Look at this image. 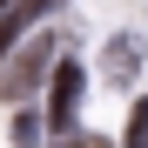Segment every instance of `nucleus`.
<instances>
[{
  "instance_id": "f257e3e1",
  "label": "nucleus",
  "mask_w": 148,
  "mask_h": 148,
  "mask_svg": "<svg viewBox=\"0 0 148 148\" xmlns=\"http://www.w3.org/2000/svg\"><path fill=\"white\" fill-rule=\"evenodd\" d=\"M61 61V34H34V40H20L7 61H0V101H27V94L54 74Z\"/></svg>"
},
{
  "instance_id": "f03ea898",
  "label": "nucleus",
  "mask_w": 148,
  "mask_h": 148,
  "mask_svg": "<svg viewBox=\"0 0 148 148\" xmlns=\"http://www.w3.org/2000/svg\"><path fill=\"white\" fill-rule=\"evenodd\" d=\"M74 108H81V67L61 54V61H54V74H47V128L67 135V128H74Z\"/></svg>"
},
{
  "instance_id": "7ed1b4c3",
  "label": "nucleus",
  "mask_w": 148,
  "mask_h": 148,
  "mask_svg": "<svg viewBox=\"0 0 148 148\" xmlns=\"http://www.w3.org/2000/svg\"><path fill=\"white\" fill-rule=\"evenodd\" d=\"M54 7H61V0H14V7L0 14V61H7V54H14V40L27 34L40 14H54Z\"/></svg>"
},
{
  "instance_id": "20e7f679",
  "label": "nucleus",
  "mask_w": 148,
  "mask_h": 148,
  "mask_svg": "<svg viewBox=\"0 0 148 148\" xmlns=\"http://www.w3.org/2000/svg\"><path fill=\"white\" fill-rule=\"evenodd\" d=\"M101 74H108L114 88H128L135 74H141V40H135V34H114V40H108V61H101Z\"/></svg>"
},
{
  "instance_id": "39448f33",
  "label": "nucleus",
  "mask_w": 148,
  "mask_h": 148,
  "mask_svg": "<svg viewBox=\"0 0 148 148\" xmlns=\"http://www.w3.org/2000/svg\"><path fill=\"white\" fill-rule=\"evenodd\" d=\"M40 128H47V114H27V108H20V114H14V128H7V141H14V148H34Z\"/></svg>"
},
{
  "instance_id": "423d86ee",
  "label": "nucleus",
  "mask_w": 148,
  "mask_h": 148,
  "mask_svg": "<svg viewBox=\"0 0 148 148\" xmlns=\"http://www.w3.org/2000/svg\"><path fill=\"white\" fill-rule=\"evenodd\" d=\"M128 148H148V101H135V121H128Z\"/></svg>"
},
{
  "instance_id": "0eeeda50",
  "label": "nucleus",
  "mask_w": 148,
  "mask_h": 148,
  "mask_svg": "<svg viewBox=\"0 0 148 148\" xmlns=\"http://www.w3.org/2000/svg\"><path fill=\"white\" fill-rule=\"evenodd\" d=\"M67 148H114V141H108V135H74Z\"/></svg>"
},
{
  "instance_id": "6e6552de",
  "label": "nucleus",
  "mask_w": 148,
  "mask_h": 148,
  "mask_svg": "<svg viewBox=\"0 0 148 148\" xmlns=\"http://www.w3.org/2000/svg\"><path fill=\"white\" fill-rule=\"evenodd\" d=\"M7 7H14V0H0V14H7Z\"/></svg>"
}]
</instances>
